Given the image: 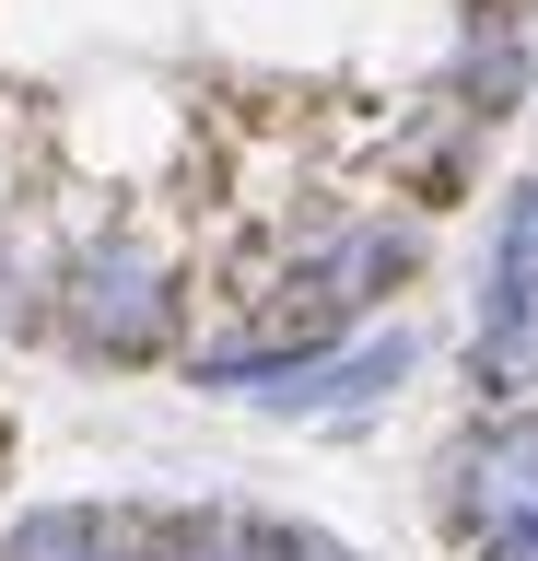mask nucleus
<instances>
[{"label": "nucleus", "mask_w": 538, "mask_h": 561, "mask_svg": "<svg viewBox=\"0 0 538 561\" xmlns=\"http://www.w3.org/2000/svg\"><path fill=\"white\" fill-rule=\"evenodd\" d=\"M176 257L152 234H82L59 270H47V328L82 351V363H106V375H141L176 351Z\"/></svg>", "instance_id": "f257e3e1"}, {"label": "nucleus", "mask_w": 538, "mask_h": 561, "mask_svg": "<svg viewBox=\"0 0 538 561\" xmlns=\"http://www.w3.org/2000/svg\"><path fill=\"white\" fill-rule=\"evenodd\" d=\"M433 503H445V526L457 538H492V526H538V410H492L468 421L457 445H445V468H433Z\"/></svg>", "instance_id": "f03ea898"}, {"label": "nucleus", "mask_w": 538, "mask_h": 561, "mask_svg": "<svg viewBox=\"0 0 538 561\" xmlns=\"http://www.w3.org/2000/svg\"><path fill=\"white\" fill-rule=\"evenodd\" d=\"M410 363H422L410 328H375V340H352V351L328 340V351H305V363H282L270 386H247V410H270V421H375Z\"/></svg>", "instance_id": "7ed1b4c3"}, {"label": "nucleus", "mask_w": 538, "mask_h": 561, "mask_svg": "<svg viewBox=\"0 0 538 561\" xmlns=\"http://www.w3.org/2000/svg\"><path fill=\"white\" fill-rule=\"evenodd\" d=\"M0 561H164L152 503H24L0 526Z\"/></svg>", "instance_id": "20e7f679"}, {"label": "nucleus", "mask_w": 538, "mask_h": 561, "mask_svg": "<svg viewBox=\"0 0 538 561\" xmlns=\"http://www.w3.org/2000/svg\"><path fill=\"white\" fill-rule=\"evenodd\" d=\"M538 94V24L527 0H468V35H457V117L468 129H492V117H515V105Z\"/></svg>", "instance_id": "39448f33"}, {"label": "nucleus", "mask_w": 538, "mask_h": 561, "mask_svg": "<svg viewBox=\"0 0 538 561\" xmlns=\"http://www.w3.org/2000/svg\"><path fill=\"white\" fill-rule=\"evenodd\" d=\"M422 270V222H387V210H363V222H340V234L305 257V280H317L340 316H363V305H387L398 280Z\"/></svg>", "instance_id": "423d86ee"}, {"label": "nucleus", "mask_w": 538, "mask_h": 561, "mask_svg": "<svg viewBox=\"0 0 538 561\" xmlns=\"http://www.w3.org/2000/svg\"><path fill=\"white\" fill-rule=\"evenodd\" d=\"M270 561H363V550H340L328 526H293V515H270Z\"/></svg>", "instance_id": "0eeeda50"}, {"label": "nucleus", "mask_w": 538, "mask_h": 561, "mask_svg": "<svg viewBox=\"0 0 538 561\" xmlns=\"http://www.w3.org/2000/svg\"><path fill=\"white\" fill-rule=\"evenodd\" d=\"M468 561H538V526H492V538H468Z\"/></svg>", "instance_id": "6e6552de"}]
</instances>
